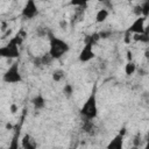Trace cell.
Returning <instances> with one entry per match:
<instances>
[{"instance_id":"obj_29","label":"cell","mask_w":149,"mask_h":149,"mask_svg":"<svg viewBox=\"0 0 149 149\" xmlns=\"http://www.w3.org/2000/svg\"><path fill=\"white\" fill-rule=\"evenodd\" d=\"M69 149H77V148H76V147H70Z\"/></svg>"},{"instance_id":"obj_30","label":"cell","mask_w":149,"mask_h":149,"mask_svg":"<svg viewBox=\"0 0 149 149\" xmlns=\"http://www.w3.org/2000/svg\"><path fill=\"white\" fill-rule=\"evenodd\" d=\"M54 149H55V148H54Z\"/></svg>"},{"instance_id":"obj_18","label":"cell","mask_w":149,"mask_h":149,"mask_svg":"<svg viewBox=\"0 0 149 149\" xmlns=\"http://www.w3.org/2000/svg\"><path fill=\"white\" fill-rule=\"evenodd\" d=\"M41 58V64L42 65H48V64H50L52 61H54V58L49 55V54H44L42 57H40Z\"/></svg>"},{"instance_id":"obj_1","label":"cell","mask_w":149,"mask_h":149,"mask_svg":"<svg viewBox=\"0 0 149 149\" xmlns=\"http://www.w3.org/2000/svg\"><path fill=\"white\" fill-rule=\"evenodd\" d=\"M48 38H49V51L48 54L54 58V59H59L62 58L69 50L70 45L68 42L62 40L61 37H57L54 35L52 31H48Z\"/></svg>"},{"instance_id":"obj_13","label":"cell","mask_w":149,"mask_h":149,"mask_svg":"<svg viewBox=\"0 0 149 149\" xmlns=\"http://www.w3.org/2000/svg\"><path fill=\"white\" fill-rule=\"evenodd\" d=\"M135 71H136V64L133 61L132 62H127L126 65H125V73L127 76H132V74L135 73Z\"/></svg>"},{"instance_id":"obj_24","label":"cell","mask_w":149,"mask_h":149,"mask_svg":"<svg viewBox=\"0 0 149 149\" xmlns=\"http://www.w3.org/2000/svg\"><path fill=\"white\" fill-rule=\"evenodd\" d=\"M9 109H10V112H12V113H15V112L17 111V106H16L15 104H12V105H10V107H9Z\"/></svg>"},{"instance_id":"obj_11","label":"cell","mask_w":149,"mask_h":149,"mask_svg":"<svg viewBox=\"0 0 149 149\" xmlns=\"http://www.w3.org/2000/svg\"><path fill=\"white\" fill-rule=\"evenodd\" d=\"M109 16V12L107 8H100L98 9L97 14H95V22L97 23H102L105 22Z\"/></svg>"},{"instance_id":"obj_6","label":"cell","mask_w":149,"mask_h":149,"mask_svg":"<svg viewBox=\"0 0 149 149\" xmlns=\"http://www.w3.org/2000/svg\"><path fill=\"white\" fill-rule=\"evenodd\" d=\"M38 13H40V10H38L36 2L34 0H28L21 10V16L27 20H33L38 15Z\"/></svg>"},{"instance_id":"obj_5","label":"cell","mask_w":149,"mask_h":149,"mask_svg":"<svg viewBox=\"0 0 149 149\" xmlns=\"http://www.w3.org/2000/svg\"><path fill=\"white\" fill-rule=\"evenodd\" d=\"M93 44H94V42L91 40V37L88 40H86V42H85L84 47L81 48L79 56H78V59L81 63H87L95 57V52L93 50Z\"/></svg>"},{"instance_id":"obj_27","label":"cell","mask_w":149,"mask_h":149,"mask_svg":"<svg viewBox=\"0 0 149 149\" xmlns=\"http://www.w3.org/2000/svg\"><path fill=\"white\" fill-rule=\"evenodd\" d=\"M144 55H146V57H147V58H149V50H147Z\"/></svg>"},{"instance_id":"obj_9","label":"cell","mask_w":149,"mask_h":149,"mask_svg":"<svg viewBox=\"0 0 149 149\" xmlns=\"http://www.w3.org/2000/svg\"><path fill=\"white\" fill-rule=\"evenodd\" d=\"M123 137L121 134H116L106 146V149H123Z\"/></svg>"},{"instance_id":"obj_2","label":"cell","mask_w":149,"mask_h":149,"mask_svg":"<svg viewBox=\"0 0 149 149\" xmlns=\"http://www.w3.org/2000/svg\"><path fill=\"white\" fill-rule=\"evenodd\" d=\"M80 115L86 121L94 120L98 116V102H97V86H94L80 108Z\"/></svg>"},{"instance_id":"obj_10","label":"cell","mask_w":149,"mask_h":149,"mask_svg":"<svg viewBox=\"0 0 149 149\" xmlns=\"http://www.w3.org/2000/svg\"><path fill=\"white\" fill-rule=\"evenodd\" d=\"M30 102H31L34 109H36V111L43 109V108L45 107V105H47V100H45V98L43 97V94H41V93L34 95V97L31 98Z\"/></svg>"},{"instance_id":"obj_20","label":"cell","mask_w":149,"mask_h":149,"mask_svg":"<svg viewBox=\"0 0 149 149\" xmlns=\"http://www.w3.org/2000/svg\"><path fill=\"white\" fill-rule=\"evenodd\" d=\"M70 3L72 6H83V7H86L87 6V2L86 1H71Z\"/></svg>"},{"instance_id":"obj_21","label":"cell","mask_w":149,"mask_h":149,"mask_svg":"<svg viewBox=\"0 0 149 149\" xmlns=\"http://www.w3.org/2000/svg\"><path fill=\"white\" fill-rule=\"evenodd\" d=\"M126 57H127V62H132L133 61V52L130 51V50H127V52H126Z\"/></svg>"},{"instance_id":"obj_19","label":"cell","mask_w":149,"mask_h":149,"mask_svg":"<svg viewBox=\"0 0 149 149\" xmlns=\"http://www.w3.org/2000/svg\"><path fill=\"white\" fill-rule=\"evenodd\" d=\"M140 144H141V134L137 133V134L134 136V139H133V146L140 147Z\"/></svg>"},{"instance_id":"obj_12","label":"cell","mask_w":149,"mask_h":149,"mask_svg":"<svg viewBox=\"0 0 149 149\" xmlns=\"http://www.w3.org/2000/svg\"><path fill=\"white\" fill-rule=\"evenodd\" d=\"M64 77H65V72H64L62 69H56V70H54L52 73H51V78H52V80H54L55 83L62 81V80L64 79Z\"/></svg>"},{"instance_id":"obj_16","label":"cell","mask_w":149,"mask_h":149,"mask_svg":"<svg viewBox=\"0 0 149 149\" xmlns=\"http://www.w3.org/2000/svg\"><path fill=\"white\" fill-rule=\"evenodd\" d=\"M63 93L66 98H70L73 94V86L71 84H65L63 87Z\"/></svg>"},{"instance_id":"obj_26","label":"cell","mask_w":149,"mask_h":149,"mask_svg":"<svg viewBox=\"0 0 149 149\" xmlns=\"http://www.w3.org/2000/svg\"><path fill=\"white\" fill-rule=\"evenodd\" d=\"M119 134H121L122 136H125V134H126V128H125V127H122V128L120 129V132H119Z\"/></svg>"},{"instance_id":"obj_25","label":"cell","mask_w":149,"mask_h":149,"mask_svg":"<svg viewBox=\"0 0 149 149\" xmlns=\"http://www.w3.org/2000/svg\"><path fill=\"white\" fill-rule=\"evenodd\" d=\"M143 149H149V133H148V136H147V140H146V144H144Z\"/></svg>"},{"instance_id":"obj_8","label":"cell","mask_w":149,"mask_h":149,"mask_svg":"<svg viewBox=\"0 0 149 149\" xmlns=\"http://www.w3.org/2000/svg\"><path fill=\"white\" fill-rule=\"evenodd\" d=\"M21 147H22V149H36L37 143H36L35 139L31 137V135L27 133L21 139Z\"/></svg>"},{"instance_id":"obj_3","label":"cell","mask_w":149,"mask_h":149,"mask_svg":"<svg viewBox=\"0 0 149 149\" xmlns=\"http://www.w3.org/2000/svg\"><path fill=\"white\" fill-rule=\"evenodd\" d=\"M2 80L7 84H17L22 81V74L20 72L19 62H14L9 65V68L2 74Z\"/></svg>"},{"instance_id":"obj_17","label":"cell","mask_w":149,"mask_h":149,"mask_svg":"<svg viewBox=\"0 0 149 149\" xmlns=\"http://www.w3.org/2000/svg\"><path fill=\"white\" fill-rule=\"evenodd\" d=\"M8 149H19V134H17V133L13 136V139H12V141H10V144H9Z\"/></svg>"},{"instance_id":"obj_28","label":"cell","mask_w":149,"mask_h":149,"mask_svg":"<svg viewBox=\"0 0 149 149\" xmlns=\"http://www.w3.org/2000/svg\"><path fill=\"white\" fill-rule=\"evenodd\" d=\"M130 149H139V147H135V146H133Z\"/></svg>"},{"instance_id":"obj_14","label":"cell","mask_w":149,"mask_h":149,"mask_svg":"<svg viewBox=\"0 0 149 149\" xmlns=\"http://www.w3.org/2000/svg\"><path fill=\"white\" fill-rule=\"evenodd\" d=\"M133 40L137 41V42H142V43H148L149 42V35L147 31L144 34H141V35H133Z\"/></svg>"},{"instance_id":"obj_22","label":"cell","mask_w":149,"mask_h":149,"mask_svg":"<svg viewBox=\"0 0 149 149\" xmlns=\"http://www.w3.org/2000/svg\"><path fill=\"white\" fill-rule=\"evenodd\" d=\"M130 35H132V34H130L129 31H127V30H126V34H125V42H126L127 44L130 42Z\"/></svg>"},{"instance_id":"obj_7","label":"cell","mask_w":149,"mask_h":149,"mask_svg":"<svg viewBox=\"0 0 149 149\" xmlns=\"http://www.w3.org/2000/svg\"><path fill=\"white\" fill-rule=\"evenodd\" d=\"M146 20H147V17H143V16L136 17L129 24L127 31H129L132 35H141V34H144L147 31L146 30Z\"/></svg>"},{"instance_id":"obj_15","label":"cell","mask_w":149,"mask_h":149,"mask_svg":"<svg viewBox=\"0 0 149 149\" xmlns=\"http://www.w3.org/2000/svg\"><path fill=\"white\" fill-rule=\"evenodd\" d=\"M149 15V1H144L141 3V16L147 17Z\"/></svg>"},{"instance_id":"obj_4","label":"cell","mask_w":149,"mask_h":149,"mask_svg":"<svg viewBox=\"0 0 149 149\" xmlns=\"http://www.w3.org/2000/svg\"><path fill=\"white\" fill-rule=\"evenodd\" d=\"M20 45H17L15 43V41L13 38L9 40V42L0 48V56L2 58H8V59H13V58H19L20 56Z\"/></svg>"},{"instance_id":"obj_23","label":"cell","mask_w":149,"mask_h":149,"mask_svg":"<svg viewBox=\"0 0 149 149\" xmlns=\"http://www.w3.org/2000/svg\"><path fill=\"white\" fill-rule=\"evenodd\" d=\"M59 26H61V28H62V29H66V26H68V22H66L65 20H62V21L59 22Z\"/></svg>"}]
</instances>
